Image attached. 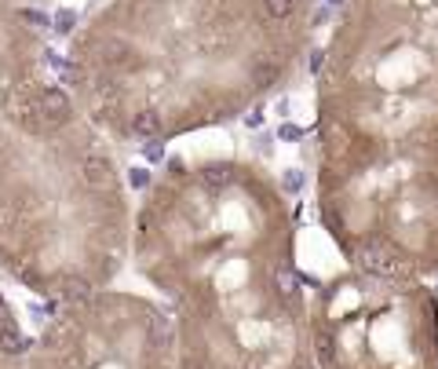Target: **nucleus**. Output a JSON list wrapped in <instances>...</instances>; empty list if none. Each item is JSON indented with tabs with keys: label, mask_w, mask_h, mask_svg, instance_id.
Masks as SVG:
<instances>
[{
	"label": "nucleus",
	"mask_w": 438,
	"mask_h": 369,
	"mask_svg": "<svg viewBox=\"0 0 438 369\" xmlns=\"http://www.w3.org/2000/svg\"><path fill=\"white\" fill-rule=\"evenodd\" d=\"M318 212L350 267L438 274V0H343L318 74Z\"/></svg>",
	"instance_id": "f257e3e1"
},
{
	"label": "nucleus",
	"mask_w": 438,
	"mask_h": 369,
	"mask_svg": "<svg viewBox=\"0 0 438 369\" xmlns=\"http://www.w3.org/2000/svg\"><path fill=\"white\" fill-rule=\"evenodd\" d=\"M22 347H26V340H22L18 325H15L11 318L0 315V351H4V355H18Z\"/></svg>",
	"instance_id": "39448f33"
},
{
	"label": "nucleus",
	"mask_w": 438,
	"mask_h": 369,
	"mask_svg": "<svg viewBox=\"0 0 438 369\" xmlns=\"http://www.w3.org/2000/svg\"><path fill=\"white\" fill-rule=\"evenodd\" d=\"M139 249L179 303V369H318L292 209L263 165L172 161L143 209Z\"/></svg>",
	"instance_id": "f03ea898"
},
{
	"label": "nucleus",
	"mask_w": 438,
	"mask_h": 369,
	"mask_svg": "<svg viewBox=\"0 0 438 369\" xmlns=\"http://www.w3.org/2000/svg\"><path fill=\"white\" fill-rule=\"evenodd\" d=\"M8 311V303H4V296H0V315H4Z\"/></svg>",
	"instance_id": "0eeeda50"
},
{
	"label": "nucleus",
	"mask_w": 438,
	"mask_h": 369,
	"mask_svg": "<svg viewBox=\"0 0 438 369\" xmlns=\"http://www.w3.org/2000/svg\"><path fill=\"white\" fill-rule=\"evenodd\" d=\"M55 26H59L62 33H70V30H73V11H62V15H59V23H55Z\"/></svg>",
	"instance_id": "423d86ee"
},
{
	"label": "nucleus",
	"mask_w": 438,
	"mask_h": 369,
	"mask_svg": "<svg viewBox=\"0 0 438 369\" xmlns=\"http://www.w3.org/2000/svg\"><path fill=\"white\" fill-rule=\"evenodd\" d=\"M0 205H4V190H0Z\"/></svg>",
	"instance_id": "6e6552de"
},
{
	"label": "nucleus",
	"mask_w": 438,
	"mask_h": 369,
	"mask_svg": "<svg viewBox=\"0 0 438 369\" xmlns=\"http://www.w3.org/2000/svg\"><path fill=\"white\" fill-rule=\"evenodd\" d=\"M318 369H438V296L424 278L350 267L307 308Z\"/></svg>",
	"instance_id": "20e7f679"
},
{
	"label": "nucleus",
	"mask_w": 438,
	"mask_h": 369,
	"mask_svg": "<svg viewBox=\"0 0 438 369\" xmlns=\"http://www.w3.org/2000/svg\"><path fill=\"white\" fill-rule=\"evenodd\" d=\"M314 40V0H121L66 81L114 132L165 143L285 88Z\"/></svg>",
	"instance_id": "7ed1b4c3"
}]
</instances>
